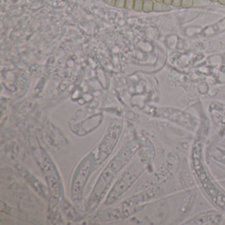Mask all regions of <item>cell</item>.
<instances>
[{
	"label": "cell",
	"instance_id": "8992f818",
	"mask_svg": "<svg viewBox=\"0 0 225 225\" xmlns=\"http://www.w3.org/2000/svg\"><path fill=\"white\" fill-rule=\"evenodd\" d=\"M170 10L169 5H166L164 3H154L153 11L156 12H165Z\"/></svg>",
	"mask_w": 225,
	"mask_h": 225
},
{
	"label": "cell",
	"instance_id": "277c9868",
	"mask_svg": "<svg viewBox=\"0 0 225 225\" xmlns=\"http://www.w3.org/2000/svg\"><path fill=\"white\" fill-rule=\"evenodd\" d=\"M120 128H113L110 129L105 135L103 140L99 145L98 151L96 158V164L100 165L104 162L105 159L109 156L112 150L117 143L118 138L120 135Z\"/></svg>",
	"mask_w": 225,
	"mask_h": 225
},
{
	"label": "cell",
	"instance_id": "2e32d148",
	"mask_svg": "<svg viewBox=\"0 0 225 225\" xmlns=\"http://www.w3.org/2000/svg\"><path fill=\"white\" fill-rule=\"evenodd\" d=\"M218 2L222 5H225V0H219Z\"/></svg>",
	"mask_w": 225,
	"mask_h": 225
},
{
	"label": "cell",
	"instance_id": "5bb4252c",
	"mask_svg": "<svg viewBox=\"0 0 225 225\" xmlns=\"http://www.w3.org/2000/svg\"><path fill=\"white\" fill-rule=\"evenodd\" d=\"M104 3H106L108 5H112V6H115L116 0H103Z\"/></svg>",
	"mask_w": 225,
	"mask_h": 225
},
{
	"label": "cell",
	"instance_id": "52a82bcc",
	"mask_svg": "<svg viewBox=\"0 0 225 225\" xmlns=\"http://www.w3.org/2000/svg\"><path fill=\"white\" fill-rule=\"evenodd\" d=\"M154 2L152 0H144L143 11L145 13H150L153 11Z\"/></svg>",
	"mask_w": 225,
	"mask_h": 225
},
{
	"label": "cell",
	"instance_id": "ac0fdd59",
	"mask_svg": "<svg viewBox=\"0 0 225 225\" xmlns=\"http://www.w3.org/2000/svg\"><path fill=\"white\" fill-rule=\"evenodd\" d=\"M210 1L212 2H218L219 0H210Z\"/></svg>",
	"mask_w": 225,
	"mask_h": 225
},
{
	"label": "cell",
	"instance_id": "9c48e42d",
	"mask_svg": "<svg viewBox=\"0 0 225 225\" xmlns=\"http://www.w3.org/2000/svg\"><path fill=\"white\" fill-rule=\"evenodd\" d=\"M207 5V0H194L193 5L194 7H203Z\"/></svg>",
	"mask_w": 225,
	"mask_h": 225
},
{
	"label": "cell",
	"instance_id": "4fadbf2b",
	"mask_svg": "<svg viewBox=\"0 0 225 225\" xmlns=\"http://www.w3.org/2000/svg\"><path fill=\"white\" fill-rule=\"evenodd\" d=\"M182 0H172V5L173 7H176L182 6Z\"/></svg>",
	"mask_w": 225,
	"mask_h": 225
},
{
	"label": "cell",
	"instance_id": "d6986e66",
	"mask_svg": "<svg viewBox=\"0 0 225 225\" xmlns=\"http://www.w3.org/2000/svg\"></svg>",
	"mask_w": 225,
	"mask_h": 225
},
{
	"label": "cell",
	"instance_id": "3957f363",
	"mask_svg": "<svg viewBox=\"0 0 225 225\" xmlns=\"http://www.w3.org/2000/svg\"><path fill=\"white\" fill-rule=\"evenodd\" d=\"M95 164V155L91 152L81 161L78 168L77 169L74 175L71 188L72 199L75 204H79L80 205L82 201L85 184Z\"/></svg>",
	"mask_w": 225,
	"mask_h": 225
},
{
	"label": "cell",
	"instance_id": "7a4b0ae2",
	"mask_svg": "<svg viewBox=\"0 0 225 225\" xmlns=\"http://www.w3.org/2000/svg\"><path fill=\"white\" fill-rule=\"evenodd\" d=\"M147 157L143 156L130 165L114 185L107 197L106 204L110 205L120 198L145 170Z\"/></svg>",
	"mask_w": 225,
	"mask_h": 225
},
{
	"label": "cell",
	"instance_id": "ba28073f",
	"mask_svg": "<svg viewBox=\"0 0 225 225\" xmlns=\"http://www.w3.org/2000/svg\"><path fill=\"white\" fill-rule=\"evenodd\" d=\"M144 0H135L134 3V9L137 12H141L143 11Z\"/></svg>",
	"mask_w": 225,
	"mask_h": 225
},
{
	"label": "cell",
	"instance_id": "8fae6325",
	"mask_svg": "<svg viewBox=\"0 0 225 225\" xmlns=\"http://www.w3.org/2000/svg\"><path fill=\"white\" fill-rule=\"evenodd\" d=\"M134 3L135 0H126L125 9L128 10H132L134 9Z\"/></svg>",
	"mask_w": 225,
	"mask_h": 225
},
{
	"label": "cell",
	"instance_id": "30bf717a",
	"mask_svg": "<svg viewBox=\"0 0 225 225\" xmlns=\"http://www.w3.org/2000/svg\"><path fill=\"white\" fill-rule=\"evenodd\" d=\"M194 0H182V7L184 8H189L193 5Z\"/></svg>",
	"mask_w": 225,
	"mask_h": 225
},
{
	"label": "cell",
	"instance_id": "7c38bea8",
	"mask_svg": "<svg viewBox=\"0 0 225 225\" xmlns=\"http://www.w3.org/2000/svg\"><path fill=\"white\" fill-rule=\"evenodd\" d=\"M126 0H116L115 7L118 8H125Z\"/></svg>",
	"mask_w": 225,
	"mask_h": 225
},
{
	"label": "cell",
	"instance_id": "e0dca14e",
	"mask_svg": "<svg viewBox=\"0 0 225 225\" xmlns=\"http://www.w3.org/2000/svg\"><path fill=\"white\" fill-rule=\"evenodd\" d=\"M155 2H157V3H163L164 0H155Z\"/></svg>",
	"mask_w": 225,
	"mask_h": 225
},
{
	"label": "cell",
	"instance_id": "6da1fadb",
	"mask_svg": "<svg viewBox=\"0 0 225 225\" xmlns=\"http://www.w3.org/2000/svg\"><path fill=\"white\" fill-rule=\"evenodd\" d=\"M137 147L138 145L135 142L128 143L125 145L108 164L106 168L101 172L94 186L89 199L88 209H93L96 207L110 186V183L129 160L130 158L138 149Z\"/></svg>",
	"mask_w": 225,
	"mask_h": 225
},
{
	"label": "cell",
	"instance_id": "5b68a950",
	"mask_svg": "<svg viewBox=\"0 0 225 225\" xmlns=\"http://www.w3.org/2000/svg\"><path fill=\"white\" fill-rule=\"evenodd\" d=\"M139 206L126 205L122 203L121 205L110 211H104L99 213L96 216V219L101 221H112L128 217L138 210Z\"/></svg>",
	"mask_w": 225,
	"mask_h": 225
},
{
	"label": "cell",
	"instance_id": "9a60e30c",
	"mask_svg": "<svg viewBox=\"0 0 225 225\" xmlns=\"http://www.w3.org/2000/svg\"><path fill=\"white\" fill-rule=\"evenodd\" d=\"M172 0H164L163 3L166 5H172Z\"/></svg>",
	"mask_w": 225,
	"mask_h": 225
}]
</instances>
